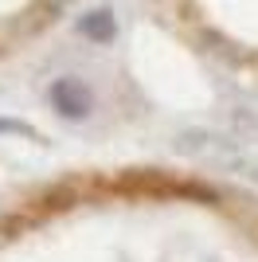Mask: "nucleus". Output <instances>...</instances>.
I'll use <instances>...</instances> for the list:
<instances>
[{"label":"nucleus","instance_id":"obj_1","mask_svg":"<svg viewBox=\"0 0 258 262\" xmlns=\"http://www.w3.org/2000/svg\"><path fill=\"white\" fill-rule=\"evenodd\" d=\"M90 32H94V35L106 32V20H102V12H98V20H90Z\"/></svg>","mask_w":258,"mask_h":262}]
</instances>
